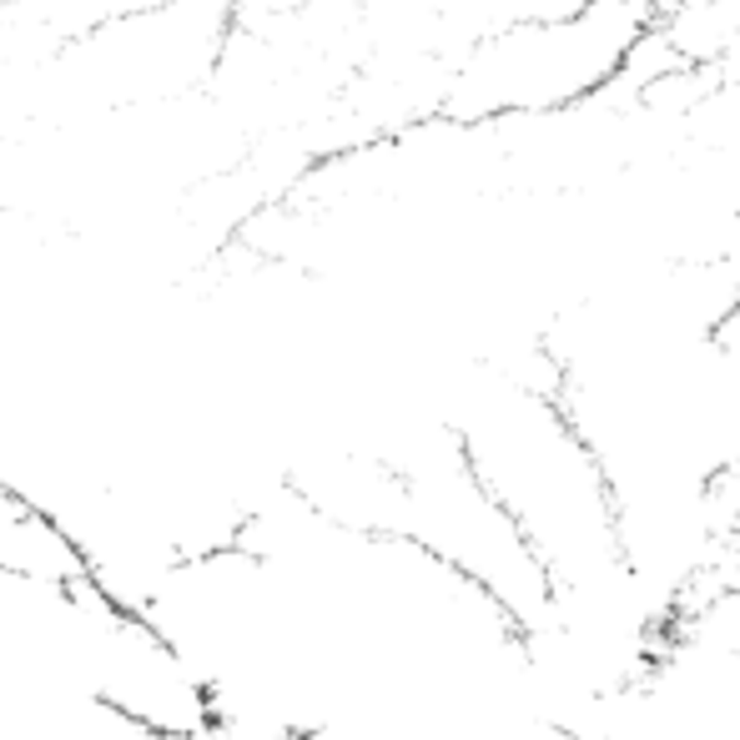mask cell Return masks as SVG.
Returning a JSON list of instances; mask_svg holds the SVG:
<instances>
[{"label": "cell", "mask_w": 740, "mask_h": 740, "mask_svg": "<svg viewBox=\"0 0 740 740\" xmlns=\"http://www.w3.org/2000/svg\"><path fill=\"white\" fill-rule=\"evenodd\" d=\"M660 15L666 0H575L569 11L504 25L453 66L439 116L494 126L575 112L615 86Z\"/></svg>", "instance_id": "cell-2"}, {"label": "cell", "mask_w": 740, "mask_h": 740, "mask_svg": "<svg viewBox=\"0 0 740 740\" xmlns=\"http://www.w3.org/2000/svg\"><path fill=\"white\" fill-rule=\"evenodd\" d=\"M398 474V504H393L389 540L424 550L433 565L459 575L469 590L499 610L514 635H529L550 615V579L540 559L519 540L499 504L478 489V478L464 469L449 424L408 428L389 449H368Z\"/></svg>", "instance_id": "cell-3"}, {"label": "cell", "mask_w": 740, "mask_h": 740, "mask_svg": "<svg viewBox=\"0 0 740 740\" xmlns=\"http://www.w3.org/2000/svg\"><path fill=\"white\" fill-rule=\"evenodd\" d=\"M443 424L478 489L540 559L554 600L615 590L629 575L615 540V499L600 459L559 403V373L484 368Z\"/></svg>", "instance_id": "cell-1"}, {"label": "cell", "mask_w": 740, "mask_h": 740, "mask_svg": "<svg viewBox=\"0 0 740 740\" xmlns=\"http://www.w3.org/2000/svg\"><path fill=\"white\" fill-rule=\"evenodd\" d=\"M675 116L670 166L726 232V263L740 273V81L705 76L701 96Z\"/></svg>", "instance_id": "cell-4"}]
</instances>
